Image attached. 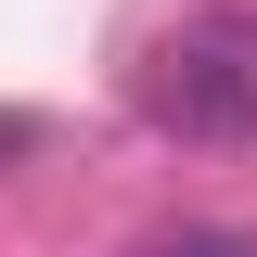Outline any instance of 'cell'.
I'll return each instance as SVG.
<instances>
[{
  "label": "cell",
  "mask_w": 257,
  "mask_h": 257,
  "mask_svg": "<svg viewBox=\"0 0 257 257\" xmlns=\"http://www.w3.org/2000/svg\"><path fill=\"white\" fill-rule=\"evenodd\" d=\"M128 90H142V116H155L167 142H206V155L257 142V13H193V26H167Z\"/></svg>",
  "instance_id": "obj_1"
},
{
  "label": "cell",
  "mask_w": 257,
  "mask_h": 257,
  "mask_svg": "<svg viewBox=\"0 0 257 257\" xmlns=\"http://www.w3.org/2000/svg\"><path fill=\"white\" fill-rule=\"evenodd\" d=\"M142 257H257V231H155Z\"/></svg>",
  "instance_id": "obj_2"
}]
</instances>
